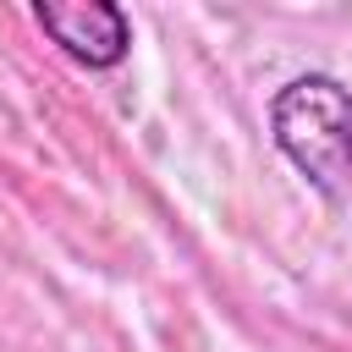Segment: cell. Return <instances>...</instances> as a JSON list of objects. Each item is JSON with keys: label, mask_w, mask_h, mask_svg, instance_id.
<instances>
[{"label": "cell", "mask_w": 352, "mask_h": 352, "mask_svg": "<svg viewBox=\"0 0 352 352\" xmlns=\"http://www.w3.org/2000/svg\"><path fill=\"white\" fill-rule=\"evenodd\" d=\"M270 138L324 198L352 187V88L341 77L297 72L280 82L270 99Z\"/></svg>", "instance_id": "1"}, {"label": "cell", "mask_w": 352, "mask_h": 352, "mask_svg": "<svg viewBox=\"0 0 352 352\" xmlns=\"http://www.w3.org/2000/svg\"><path fill=\"white\" fill-rule=\"evenodd\" d=\"M33 22L88 72H110L132 50V22L116 0H38Z\"/></svg>", "instance_id": "2"}]
</instances>
